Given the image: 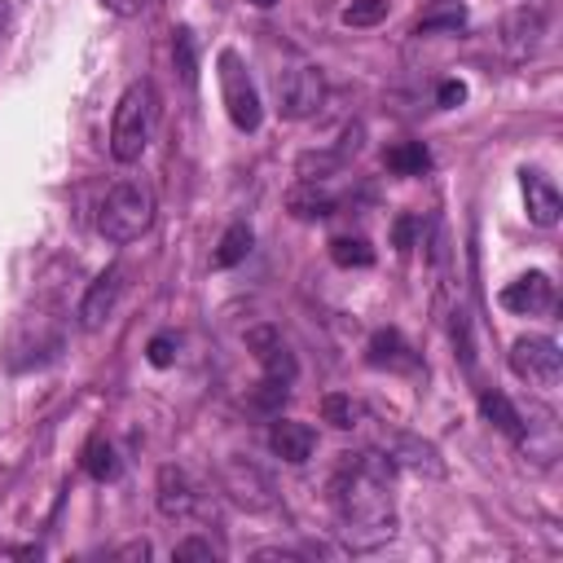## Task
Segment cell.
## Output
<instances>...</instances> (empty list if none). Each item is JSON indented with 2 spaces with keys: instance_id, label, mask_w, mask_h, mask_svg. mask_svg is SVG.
I'll return each instance as SVG.
<instances>
[{
  "instance_id": "obj_1",
  "label": "cell",
  "mask_w": 563,
  "mask_h": 563,
  "mask_svg": "<svg viewBox=\"0 0 563 563\" xmlns=\"http://www.w3.org/2000/svg\"><path fill=\"white\" fill-rule=\"evenodd\" d=\"M391 479L396 466L383 449L343 453L334 479H330V506H334V532L352 554L383 550L396 537V510H391Z\"/></svg>"
},
{
  "instance_id": "obj_2",
  "label": "cell",
  "mask_w": 563,
  "mask_h": 563,
  "mask_svg": "<svg viewBox=\"0 0 563 563\" xmlns=\"http://www.w3.org/2000/svg\"><path fill=\"white\" fill-rule=\"evenodd\" d=\"M154 224V189L141 176L114 180L97 207V233L106 242H136L145 229Z\"/></svg>"
},
{
  "instance_id": "obj_3",
  "label": "cell",
  "mask_w": 563,
  "mask_h": 563,
  "mask_svg": "<svg viewBox=\"0 0 563 563\" xmlns=\"http://www.w3.org/2000/svg\"><path fill=\"white\" fill-rule=\"evenodd\" d=\"M154 110H158V97H154V84L150 79H136L123 88L119 106H114V119H110V154L114 163H136L150 145V132H154Z\"/></svg>"
},
{
  "instance_id": "obj_4",
  "label": "cell",
  "mask_w": 563,
  "mask_h": 563,
  "mask_svg": "<svg viewBox=\"0 0 563 563\" xmlns=\"http://www.w3.org/2000/svg\"><path fill=\"white\" fill-rule=\"evenodd\" d=\"M216 66H220L216 75H220V101H224V110H229V123H233L238 132H260L264 106H260L255 79L246 75L242 57H238L233 48H224V53L216 57Z\"/></svg>"
},
{
  "instance_id": "obj_5",
  "label": "cell",
  "mask_w": 563,
  "mask_h": 563,
  "mask_svg": "<svg viewBox=\"0 0 563 563\" xmlns=\"http://www.w3.org/2000/svg\"><path fill=\"white\" fill-rule=\"evenodd\" d=\"M510 369L537 391H554L563 378V352L550 334H523L510 343Z\"/></svg>"
},
{
  "instance_id": "obj_6",
  "label": "cell",
  "mask_w": 563,
  "mask_h": 563,
  "mask_svg": "<svg viewBox=\"0 0 563 563\" xmlns=\"http://www.w3.org/2000/svg\"><path fill=\"white\" fill-rule=\"evenodd\" d=\"M220 488L229 493L233 506H242V510H251V515H264V510H273V501H277L268 471L255 466L251 457H238V453L224 457V466H220Z\"/></svg>"
},
{
  "instance_id": "obj_7",
  "label": "cell",
  "mask_w": 563,
  "mask_h": 563,
  "mask_svg": "<svg viewBox=\"0 0 563 563\" xmlns=\"http://www.w3.org/2000/svg\"><path fill=\"white\" fill-rule=\"evenodd\" d=\"M374 449H383L387 457H391V466L400 471H418V475H427V479H440L444 475V457H440V449L431 444V440H422L418 431H405V427H378V444Z\"/></svg>"
},
{
  "instance_id": "obj_8",
  "label": "cell",
  "mask_w": 563,
  "mask_h": 563,
  "mask_svg": "<svg viewBox=\"0 0 563 563\" xmlns=\"http://www.w3.org/2000/svg\"><path fill=\"white\" fill-rule=\"evenodd\" d=\"M277 97H282V106H277L282 119H290V123L312 119V114L321 110V101H325V79H321L317 66H295V70L282 75Z\"/></svg>"
},
{
  "instance_id": "obj_9",
  "label": "cell",
  "mask_w": 563,
  "mask_h": 563,
  "mask_svg": "<svg viewBox=\"0 0 563 563\" xmlns=\"http://www.w3.org/2000/svg\"><path fill=\"white\" fill-rule=\"evenodd\" d=\"M541 40H545V13L532 9V4L510 9V13L501 18V26H497V44H501V53H506L510 62L532 57V53L541 48Z\"/></svg>"
},
{
  "instance_id": "obj_10",
  "label": "cell",
  "mask_w": 563,
  "mask_h": 563,
  "mask_svg": "<svg viewBox=\"0 0 563 563\" xmlns=\"http://www.w3.org/2000/svg\"><path fill=\"white\" fill-rule=\"evenodd\" d=\"M123 277H128V268L123 264H110L106 273H97L92 277V286L84 290V299H79V330H101L110 317H114V308H119V295H123Z\"/></svg>"
},
{
  "instance_id": "obj_11",
  "label": "cell",
  "mask_w": 563,
  "mask_h": 563,
  "mask_svg": "<svg viewBox=\"0 0 563 563\" xmlns=\"http://www.w3.org/2000/svg\"><path fill=\"white\" fill-rule=\"evenodd\" d=\"M242 339H246V352L260 361L264 378L295 383L299 365H295V356H290V347H286V339H282V330H277V325H251Z\"/></svg>"
},
{
  "instance_id": "obj_12",
  "label": "cell",
  "mask_w": 563,
  "mask_h": 563,
  "mask_svg": "<svg viewBox=\"0 0 563 563\" xmlns=\"http://www.w3.org/2000/svg\"><path fill=\"white\" fill-rule=\"evenodd\" d=\"M497 303L506 312H519V317H541V312L554 308V282H550V273H537L532 268V273L506 282L501 295H497Z\"/></svg>"
},
{
  "instance_id": "obj_13",
  "label": "cell",
  "mask_w": 563,
  "mask_h": 563,
  "mask_svg": "<svg viewBox=\"0 0 563 563\" xmlns=\"http://www.w3.org/2000/svg\"><path fill=\"white\" fill-rule=\"evenodd\" d=\"M154 506L163 519H189L198 510V488L194 479L180 471V466H158V479H154Z\"/></svg>"
},
{
  "instance_id": "obj_14",
  "label": "cell",
  "mask_w": 563,
  "mask_h": 563,
  "mask_svg": "<svg viewBox=\"0 0 563 563\" xmlns=\"http://www.w3.org/2000/svg\"><path fill=\"white\" fill-rule=\"evenodd\" d=\"M268 449H273L282 462L303 466V462L312 457V449H317V431H312L308 422H295V418H282V413H277V422L268 427Z\"/></svg>"
},
{
  "instance_id": "obj_15",
  "label": "cell",
  "mask_w": 563,
  "mask_h": 563,
  "mask_svg": "<svg viewBox=\"0 0 563 563\" xmlns=\"http://www.w3.org/2000/svg\"><path fill=\"white\" fill-rule=\"evenodd\" d=\"M519 185H523L528 220H532L537 229H554V224H559V211H563V198H559V189L550 185V176H541V172H519Z\"/></svg>"
},
{
  "instance_id": "obj_16",
  "label": "cell",
  "mask_w": 563,
  "mask_h": 563,
  "mask_svg": "<svg viewBox=\"0 0 563 563\" xmlns=\"http://www.w3.org/2000/svg\"><path fill=\"white\" fill-rule=\"evenodd\" d=\"M334 207H339V198H334L321 180H295V185L286 189V211H290L295 220H303V224L330 220Z\"/></svg>"
},
{
  "instance_id": "obj_17",
  "label": "cell",
  "mask_w": 563,
  "mask_h": 563,
  "mask_svg": "<svg viewBox=\"0 0 563 563\" xmlns=\"http://www.w3.org/2000/svg\"><path fill=\"white\" fill-rule=\"evenodd\" d=\"M365 361L369 365H378V369H391V374H409V369H418V356H413V347L405 343V334L400 330H374V339H369V347H365Z\"/></svg>"
},
{
  "instance_id": "obj_18",
  "label": "cell",
  "mask_w": 563,
  "mask_h": 563,
  "mask_svg": "<svg viewBox=\"0 0 563 563\" xmlns=\"http://www.w3.org/2000/svg\"><path fill=\"white\" fill-rule=\"evenodd\" d=\"M479 413H484L501 435H510V440H523V435H528V427H523L519 409L510 405V396H501V391H493V387L479 391Z\"/></svg>"
},
{
  "instance_id": "obj_19",
  "label": "cell",
  "mask_w": 563,
  "mask_h": 563,
  "mask_svg": "<svg viewBox=\"0 0 563 563\" xmlns=\"http://www.w3.org/2000/svg\"><path fill=\"white\" fill-rule=\"evenodd\" d=\"M466 26V4L462 0H431L427 13L413 22V35H431V31H462Z\"/></svg>"
},
{
  "instance_id": "obj_20",
  "label": "cell",
  "mask_w": 563,
  "mask_h": 563,
  "mask_svg": "<svg viewBox=\"0 0 563 563\" xmlns=\"http://www.w3.org/2000/svg\"><path fill=\"white\" fill-rule=\"evenodd\" d=\"M383 163H387V172H396V176H422V172L431 167V154H427L422 141H396V145L383 154Z\"/></svg>"
},
{
  "instance_id": "obj_21",
  "label": "cell",
  "mask_w": 563,
  "mask_h": 563,
  "mask_svg": "<svg viewBox=\"0 0 563 563\" xmlns=\"http://www.w3.org/2000/svg\"><path fill=\"white\" fill-rule=\"evenodd\" d=\"M251 242H255L251 224H229L224 238H220V246L211 251V264H216V268H233V264H242V260L251 255Z\"/></svg>"
},
{
  "instance_id": "obj_22",
  "label": "cell",
  "mask_w": 563,
  "mask_h": 563,
  "mask_svg": "<svg viewBox=\"0 0 563 563\" xmlns=\"http://www.w3.org/2000/svg\"><path fill=\"white\" fill-rule=\"evenodd\" d=\"M330 260H334L339 268H369V264H374V246H369L365 238L343 233V238H330Z\"/></svg>"
},
{
  "instance_id": "obj_23",
  "label": "cell",
  "mask_w": 563,
  "mask_h": 563,
  "mask_svg": "<svg viewBox=\"0 0 563 563\" xmlns=\"http://www.w3.org/2000/svg\"><path fill=\"white\" fill-rule=\"evenodd\" d=\"M84 471H88L92 479H101V484H106V479H114V475H119L114 444H110V440H101V435H97V440H88V449H84Z\"/></svg>"
},
{
  "instance_id": "obj_24",
  "label": "cell",
  "mask_w": 563,
  "mask_h": 563,
  "mask_svg": "<svg viewBox=\"0 0 563 563\" xmlns=\"http://www.w3.org/2000/svg\"><path fill=\"white\" fill-rule=\"evenodd\" d=\"M321 418L330 427H339V431H352V427H361V405L352 396H343V391H330L321 400Z\"/></svg>"
},
{
  "instance_id": "obj_25",
  "label": "cell",
  "mask_w": 563,
  "mask_h": 563,
  "mask_svg": "<svg viewBox=\"0 0 563 563\" xmlns=\"http://www.w3.org/2000/svg\"><path fill=\"white\" fill-rule=\"evenodd\" d=\"M387 13H391V0H352V4H343V26H378V22H387Z\"/></svg>"
},
{
  "instance_id": "obj_26",
  "label": "cell",
  "mask_w": 563,
  "mask_h": 563,
  "mask_svg": "<svg viewBox=\"0 0 563 563\" xmlns=\"http://www.w3.org/2000/svg\"><path fill=\"white\" fill-rule=\"evenodd\" d=\"M172 62H176V70H180V79L185 84H194L198 79V57H194V31H176L172 35Z\"/></svg>"
},
{
  "instance_id": "obj_27",
  "label": "cell",
  "mask_w": 563,
  "mask_h": 563,
  "mask_svg": "<svg viewBox=\"0 0 563 563\" xmlns=\"http://www.w3.org/2000/svg\"><path fill=\"white\" fill-rule=\"evenodd\" d=\"M145 361H150L154 369L176 365V334H172V330H158V334L145 343Z\"/></svg>"
},
{
  "instance_id": "obj_28",
  "label": "cell",
  "mask_w": 563,
  "mask_h": 563,
  "mask_svg": "<svg viewBox=\"0 0 563 563\" xmlns=\"http://www.w3.org/2000/svg\"><path fill=\"white\" fill-rule=\"evenodd\" d=\"M286 396H290V383L264 378V383H260V391H255V409H264V413H277V409L286 405Z\"/></svg>"
},
{
  "instance_id": "obj_29",
  "label": "cell",
  "mask_w": 563,
  "mask_h": 563,
  "mask_svg": "<svg viewBox=\"0 0 563 563\" xmlns=\"http://www.w3.org/2000/svg\"><path fill=\"white\" fill-rule=\"evenodd\" d=\"M172 559L176 563H189V559H220V550L207 541V537H185V541H176V550H172Z\"/></svg>"
},
{
  "instance_id": "obj_30",
  "label": "cell",
  "mask_w": 563,
  "mask_h": 563,
  "mask_svg": "<svg viewBox=\"0 0 563 563\" xmlns=\"http://www.w3.org/2000/svg\"><path fill=\"white\" fill-rule=\"evenodd\" d=\"M435 101H440L444 110L462 106V101H466V84H462V79H444V84H440V92H435Z\"/></svg>"
},
{
  "instance_id": "obj_31",
  "label": "cell",
  "mask_w": 563,
  "mask_h": 563,
  "mask_svg": "<svg viewBox=\"0 0 563 563\" xmlns=\"http://www.w3.org/2000/svg\"><path fill=\"white\" fill-rule=\"evenodd\" d=\"M114 18H141L145 9H150V0H101Z\"/></svg>"
},
{
  "instance_id": "obj_32",
  "label": "cell",
  "mask_w": 563,
  "mask_h": 563,
  "mask_svg": "<svg viewBox=\"0 0 563 563\" xmlns=\"http://www.w3.org/2000/svg\"><path fill=\"white\" fill-rule=\"evenodd\" d=\"M413 229H418V220H413V216H400L396 229H391V242H396L400 251H409V246H413Z\"/></svg>"
},
{
  "instance_id": "obj_33",
  "label": "cell",
  "mask_w": 563,
  "mask_h": 563,
  "mask_svg": "<svg viewBox=\"0 0 563 563\" xmlns=\"http://www.w3.org/2000/svg\"><path fill=\"white\" fill-rule=\"evenodd\" d=\"M255 559H282L286 563V559H303V554L299 550H282V545H268V550H255Z\"/></svg>"
},
{
  "instance_id": "obj_34",
  "label": "cell",
  "mask_w": 563,
  "mask_h": 563,
  "mask_svg": "<svg viewBox=\"0 0 563 563\" xmlns=\"http://www.w3.org/2000/svg\"><path fill=\"white\" fill-rule=\"evenodd\" d=\"M9 18H13V0H0V35H4V26H9Z\"/></svg>"
},
{
  "instance_id": "obj_35",
  "label": "cell",
  "mask_w": 563,
  "mask_h": 563,
  "mask_svg": "<svg viewBox=\"0 0 563 563\" xmlns=\"http://www.w3.org/2000/svg\"><path fill=\"white\" fill-rule=\"evenodd\" d=\"M246 4H255V9H273L277 0H246Z\"/></svg>"
}]
</instances>
